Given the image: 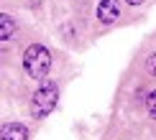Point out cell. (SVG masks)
<instances>
[{"instance_id":"6da1fadb","label":"cell","mask_w":156,"mask_h":140,"mask_svg":"<svg viewBox=\"0 0 156 140\" xmlns=\"http://www.w3.org/2000/svg\"><path fill=\"white\" fill-rule=\"evenodd\" d=\"M23 69H26V74H28L31 79L41 82L44 76L49 74V69H51L49 48L41 46V43H31V46L26 48V54H23Z\"/></svg>"},{"instance_id":"ba28073f","label":"cell","mask_w":156,"mask_h":140,"mask_svg":"<svg viewBox=\"0 0 156 140\" xmlns=\"http://www.w3.org/2000/svg\"><path fill=\"white\" fill-rule=\"evenodd\" d=\"M126 3H128V5H141L144 0H126Z\"/></svg>"},{"instance_id":"8992f818","label":"cell","mask_w":156,"mask_h":140,"mask_svg":"<svg viewBox=\"0 0 156 140\" xmlns=\"http://www.w3.org/2000/svg\"><path fill=\"white\" fill-rule=\"evenodd\" d=\"M146 110H148V115L156 120V89H151V94L146 97Z\"/></svg>"},{"instance_id":"7a4b0ae2","label":"cell","mask_w":156,"mask_h":140,"mask_svg":"<svg viewBox=\"0 0 156 140\" xmlns=\"http://www.w3.org/2000/svg\"><path fill=\"white\" fill-rule=\"evenodd\" d=\"M56 102H59V87H56L54 82H41L38 89L34 92V99H31V115H34L36 120L49 117V115L54 112Z\"/></svg>"},{"instance_id":"52a82bcc","label":"cell","mask_w":156,"mask_h":140,"mask_svg":"<svg viewBox=\"0 0 156 140\" xmlns=\"http://www.w3.org/2000/svg\"><path fill=\"white\" fill-rule=\"evenodd\" d=\"M146 72L151 74V76H156V54H151V56L146 59Z\"/></svg>"},{"instance_id":"277c9868","label":"cell","mask_w":156,"mask_h":140,"mask_svg":"<svg viewBox=\"0 0 156 140\" xmlns=\"http://www.w3.org/2000/svg\"><path fill=\"white\" fill-rule=\"evenodd\" d=\"M0 140H28V127L21 122H5L0 127Z\"/></svg>"},{"instance_id":"5b68a950","label":"cell","mask_w":156,"mask_h":140,"mask_svg":"<svg viewBox=\"0 0 156 140\" xmlns=\"http://www.w3.org/2000/svg\"><path fill=\"white\" fill-rule=\"evenodd\" d=\"M13 33H16V23H13V18L8 13H3L0 15V41H8Z\"/></svg>"},{"instance_id":"3957f363","label":"cell","mask_w":156,"mask_h":140,"mask_svg":"<svg viewBox=\"0 0 156 140\" xmlns=\"http://www.w3.org/2000/svg\"><path fill=\"white\" fill-rule=\"evenodd\" d=\"M120 18V3L118 0H100L97 3V21L102 25H110Z\"/></svg>"}]
</instances>
